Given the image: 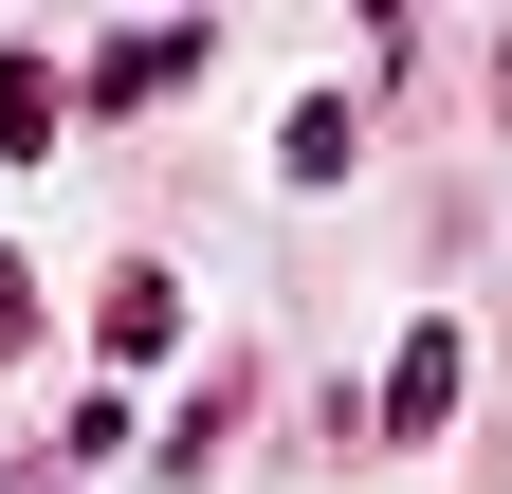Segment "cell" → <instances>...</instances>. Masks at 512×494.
Here are the masks:
<instances>
[{
    "mask_svg": "<svg viewBox=\"0 0 512 494\" xmlns=\"http://www.w3.org/2000/svg\"><path fill=\"white\" fill-rule=\"evenodd\" d=\"M202 55H220L202 19H128V37L92 55V110H147V92H183V74H202Z\"/></svg>",
    "mask_w": 512,
    "mask_h": 494,
    "instance_id": "obj_1",
    "label": "cell"
},
{
    "mask_svg": "<svg viewBox=\"0 0 512 494\" xmlns=\"http://www.w3.org/2000/svg\"><path fill=\"white\" fill-rule=\"evenodd\" d=\"M458 421V330H403V366H384V440H439Z\"/></svg>",
    "mask_w": 512,
    "mask_h": 494,
    "instance_id": "obj_2",
    "label": "cell"
},
{
    "mask_svg": "<svg viewBox=\"0 0 512 494\" xmlns=\"http://www.w3.org/2000/svg\"><path fill=\"white\" fill-rule=\"evenodd\" d=\"M92 330H110L128 366H147V348L183 330V275H165V257H128V275H110V312H92Z\"/></svg>",
    "mask_w": 512,
    "mask_h": 494,
    "instance_id": "obj_3",
    "label": "cell"
},
{
    "mask_svg": "<svg viewBox=\"0 0 512 494\" xmlns=\"http://www.w3.org/2000/svg\"><path fill=\"white\" fill-rule=\"evenodd\" d=\"M238 421H256V366H202V403H183V440H165V476H202V458L238 440Z\"/></svg>",
    "mask_w": 512,
    "mask_h": 494,
    "instance_id": "obj_4",
    "label": "cell"
},
{
    "mask_svg": "<svg viewBox=\"0 0 512 494\" xmlns=\"http://www.w3.org/2000/svg\"><path fill=\"white\" fill-rule=\"evenodd\" d=\"M348 147H366V110H348V92H311L293 129H275V165H293V183H348Z\"/></svg>",
    "mask_w": 512,
    "mask_h": 494,
    "instance_id": "obj_5",
    "label": "cell"
},
{
    "mask_svg": "<svg viewBox=\"0 0 512 494\" xmlns=\"http://www.w3.org/2000/svg\"><path fill=\"white\" fill-rule=\"evenodd\" d=\"M0 147H55V74L37 55H0Z\"/></svg>",
    "mask_w": 512,
    "mask_h": 494,
    "instance_id": "obj_6",
    "label": "cell"
},
{
    "mask_svg": "<svg viewBox=\"0 0 512 494\" xmlns=\"http://www.w3.org/2000/svg\"><path fill=\"white\" fill-rule=\"evenodd\" d=\"M19 330H37V275H19V257H0V348H19Z\"/></svg>",
    "mask_w": 512,
    "mask_h": 494,
    "instance_id": "obj_7",
    "label": "cell"
}]
</instances>
